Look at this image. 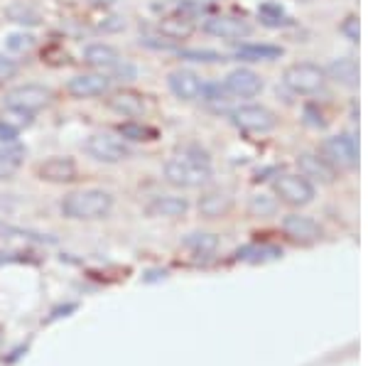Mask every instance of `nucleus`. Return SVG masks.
Returning <instances> with one entry per match:
<instances>
[{"mask_svg":"<svg viewBox=\"0 0 368 366\" xmlns=\"http://www.w3.org/2000/svg\"><path fill=\"white\" fill-rule=\"evenodd\" d=\"M165 179L182 189L201 187L211 179L209 155L199 148H184L179 155L170 158L165 163Z\"/></svg>","mask_w":368,"mask_h":366,"instance_id":"f257e3e1","label":"nucleus"},{"mask_svg":"<svg viewBox=\"0 0 368 366\" xmlns=\"http://www.w3.org/2000/svg\"><path fill=\"white\" fill-rule=\"evenodd\" d=\"M113 209V197L106 189H81V192H71L61 199V214L66 219L79 221H93L108 216Z\"/></svg>","mask_w":368,"mask_h":366,"instance_id":"f03ea898","label":"nucleus"},{"mask_svg":"<svg viewBox=\"0 0 368 366\" xmlns=\"http://www.w3.org/2000/svg\"><path fill=\"white\" fill-rule=\"evenodd\" d=\"M283 84L287 86L292 94L309 96L322 91V86L326 84V74L322 66L312 64V61H299V64H292L285 69Z\"/></svg>","mask_w":368,"mask_h":366,"instance_id":"7ed1b4c3","label":"nucleus"},{"mask_svg":"<svg viewBox=\"0 0 368 366\" xmlns=\"http://www.w3.org/2000/svg\"><path fill=\"white\" fill-rule=\"evenodd\" d=\"M331 167L351 170L359 165V146L351 136L341 133V136H331L322 143V153H319Z\"/></svg>","mask_w":368,"mask_h":366,"instance_id":"20e7f679","label":"nucleus"},{"mask_svg":"<svg viewBox=\"0 0 368 366\" xmlns=\"http://www.w3.org/2000/svg\"><path fill=\"white\" fill-rule=\"evenodd\" d=\"M86 153L98 160V163H121V160L131 158V148L126 146V141L111 136V133H93V136L86 141Z\"/></svg>","mask_w":368,"mask_h":366,"instance_id":"39448f33","label":"nucleus"},{"mask_svg":"<svg viewBox=\"0 0 368 366\" xmlns=\"http://www.w3.org/2000/svg\"><path fill=\"white\" fill-rule=\"evenodd\" d=\"M275 192L283 202L292 204V207H304L314 199V184L302 175H280L275 179Z\"/></svg>","mask_w":368,"mask_h":366,"instance_id":"423d86ee","label":"nucleus"},{"mask_svg":"<svg viewBox=\"0 0 368 366\" xmlns=\"http://www.w3.org/2000/svg\"><path fill=\"white\" fill-rule=\"evenodd\" d=\"M233 121H236L238 128L248 133H268L278 126V118L271 108L266 106H258V104H251V106H241L238 111H233Z\"/></svg>","mask_w":368,"mask_h":366,"instance_id":"0eeeda50","label":"nucleus"},{"mask_svg":"<svg viewBox=\"0 0 368 366\" xmlns=\"http://www.w3.org/2000/svg\"><path fill=\"white\" fill-rule=\"evenodd\" d=\"M52 99V91L47 86L40 84H23V86H15L13 91H8L5 96V106H13V108H23V111H40L49 104Z\"/></svg>","mask_w":368,"mask_h":366,"instance_id":"6e6552de","label":"nucleus"},{"mask_svg":"<svg viewBox=\"0 0 368 366\" xmlns=\"http://www.w3.org/2000/svg\"><path fill=\"white\" fill-rule=\"evenodd\" d=\"M204 33L219 40H243L251 35V25L233 15H214L204 23Z\"/></svg>","mask_w":368,"mask_h":366,"instance_id":"1a4fd4ad","label":"nucleus"},{"mask_svg":"<svg viewBox=\"0 0 368 366\" xmlns=\"http://www.w3.org/2000/svg\"><path fill=\"white\" fill-rule=\"evenodd\" d=\"M224 89L233 99H253L263 91L261 76L253 69H233L224 81Z\"/></svg>","mask_w":368,"mask_h":366,"instance_id":"9d476101","label":"nucleus"},{"mask_svg":"<svg viewBox=\"0 0 368 366\" xmlns=\"http://www.w3.org/2000/svg\"><path fill=\"white\" fill-rule=\"evenodd\" d=\"M111 89V79L103 74H79L74 79H69L66 91L74 99H93V96H103Z\"/></svg>","mask_w":368,"mask_h":366,"instance_id":"9b49d317","label":"nucleus"},{"mask_svg":"<svg viewBox=\"0 0 368 366\" xmlns=\"http://www.w3.org/2000/svg\"><path fill=\"white\" fill-rule=\"evenodd\" d=\"M170 91L182 101H194L201 94V79L189 69H177L167 76Z\"/></svg>","mask_w":368,"mask_h":366,"instance_id":"f8f14e48","label":"nucleus"},{"mask_svg":"<svg viewBox=\"0 0 368 366\" xmlns=\"http://www.w3.org/2000/svg\"><path fill=\"white\" fill-rule=\"evenodd\" d=\"M283 231L295 241H314V239H319V234H322L317 221H314L312 216H304V214H287L285 216Z\"/></svg>","mask_w":368,"mask_h":366,"instance_id":"ddd939ff","label":"nucleus"},{"mask_svg":"<svg viewBox=\"0 0 368 366\" xmlns=\"http://www.w3.org/2000/svg\"><path fill=\"white\" fill-rule=\"evenodd\" d=\"M40 177L47 182H74L76 179V163L71 158H49L40 165Z\"/></svg>","mask_w":368,"mask_h":366,"instance_id":"4468645a","label":"nucleus"},{"mask_svg":"<svg viewBox=\"0 0 368 366\" xmlns=\"http://www.w3.org/2000/svg\"><path fill=\"white\" fill-rule=\"evenodd\" d=\"M299 175L307 179H319V182H334V167L322 158L314 155V153H302L297 158Z\"/></svg>","mask_w":368,"mask_h":366,"instance_id":"2eb2a0df","label":"nucleus"},{"mask_svg":"<svg viewBox=\"0 0 368 366\" xmlns=\"http://www.w3.org/2000/svg\"><path fill=\"white\" fill-rule=\"evenodd\" d=\"M324 74L329 76L331 81H336V84L341 86H349V89H354V86H359V64H356L354 59H349V57H344V59H336L331 61L329 66L324 69Z\"/></svg>","mask_w":368,"mask_h":366,"instance_id":"dca6fc26","label":"nucleus"},{"mask_svg":"<svg viewBox=\"0 0 368 366\" xmlns=\"http://www.w3.org/2000/svg\"><path fill=\"white\" fill-rule=\"evenodd\" d=\"M84 61L89 66H96V69H113L116 64H121L123 57L118 54V49L111 47V45L96 42L84 49Z\"/></svg>","mask_w":368,"mask_h":366,"instance_id":"f3484780","label":"nucleus"},{"mask_svg":"<svg viewBox=\"0 0 368 366\" xmlns=\"http://www.w3.org/2000/svg\"><path fill=\"white\" fill-rule=\"evenodd\" d=\"M108 106L111 111L121 113V116H128V118H136V116H143L145 111V101L143 96L136 94V91H118L108 99Z\"/></svg>","mask_w":368,"mask_h":366,"instance_id":"a211bd4d","label":"nucleus"},{"mask_svg":"<svg viewBox=\"0 0 368 366\" xmlns=\"http://www.w3.org/2000/svg\"><path fill=\"white\" fill-rule=\"evenodd\" d=\"M186 209H189V202L184 197H172V194L155 197L148 204V214L153 216H184Z\"/></svg>","mask_w":368,"mask_h":366,"instance_id":"6ab92c4d","label":"nucleus"},{"mask_svg":"<svg viewBox=\"0 0 368 366\" xmlns=\"http://www.w3.org/2000/svg\"><path fill=\"white\" fill-rule=\"evenodd\" d=\"M25 160V148L18 143H8V146H0V182L8 177H13L20 170Z\"/></svg>","mask_w":368,"mask_h":366,"instance_id":"aec40b11","label":"nucleus"},{"mask_svg":"<svg viewBox=\"0 0 368 366\" xmlns=\"http://www.w3.org/2000/svg\"><path fill=\"white\" fill-rule=\"evenodd\" d=\"M231 197L226 192H206L199 199V211L206 219H216V216H224L231 209Z\"/></svg>","mask_w":368,"mask_h":366,"instance_id":"412c9836","label":"nucleus"},{"mask_svg":"<svg viewBox=\"0 0 368 366\" xmlns=\"http://www.w3.org/2000/svg\"><path fill=\"white\" fill-rule=\"evenodd\" d=\"M236 57L243 61H271L283 57V49L275 45H241L236 49Z\"/></svg>","mask_w":368,"mask_h":366,"instance_id":"4be33fe9","label":"nucleus"},{"mask_svg":"<svg viewBox=\"0 0 368 366\" xmlns=\"http://www.w3.org/2000/svg\"><path fill=\"white\" fill-rule=\"evenodd\" d=\"M182 244L186 251H191V254H196V256H211L216 249H219V236L206 234V231H196V234L186 236Z\"/></svg>","mask_w":368,"mask_h":366,"instance_id":"5701e85b","label":"nucleus"},{"mask_svg":"<svg viewBox=\"0 0 368 366\" xmlns=\"http://www.w3.org/2000/svg\"><path fill=\"white\" fill-rule=\"evenodd\" d=\"M236 256L241 261H248V263H266V261L280 259V256H283V251H280L278 246L263 244V246H246V249H241Z\"/></svg>","mask_w":368,"mask_h":366,"instance_id":"b1692460","label":"nucleus"},{"mask_svg":"<svg viewBox=\"0 0 368 366\" xmlns=\"http://www.w3.org/2000/svg\"><path fill=\"white\" fill-rule=\"evenodd\" d=\"M191 23L184 18H165L160 23V33L165 35L167 40H186L191 35Z\"/></svg>","mask_w":368,"mask_h":366,"instance_id":"393cba45","label":"nucleus"},{"mask_svg":"<svg viewBox=\"0 0 368 366\" xmlns=\"http://www.w3.org/2000/svg\"><path fill=\"white\" fill-rule=\"evenodd\" d=\"M118 136L123 138V141H133V143H143V141H155V136L158 133L153 131V128L143 126V123H121L118 126Z\"/></svg>","mask_w":368,"mask_h":366,"instance_id":"a878e982","label":"nucleus"},{"mask_svg":"<svg viewBox=\"0 0 368 366\" xmlns=\"http://www.w3.org/2000/svg\"><path fill=\"white\" fill-rule=\"evenodd\" d=\"M258 18H261V23L268 25V28H283V25L290 23L285 10L280 8L278 3H263L261 8H258Z\"/></svg>","mask_w":368,"mask_h":366,"instance_id":"bb28decb","label":"nucleus"},{"mask_svg":"<svg viewBox=\"0 0 368 366\" xmlns=\"http://www.w3.org/2000/svg\"><path fill=\"white\" fill-rule=\"evenodd\" d=\"M35 113L30 111H23V108H13V106H5L3 116H0V123H5V126L15 128V131H23V128H28L30 123H32Z\"/></svg>","mask_w":368,"mask_h":366,"instance_id":"cd10ccee","label":"nucleus"},{"mask_svg":"<svg viewBox=\"0 0 368 366\" xmlns=\"http://www.w3.org/2000/svg\"><path fill=\"white\" fill-rule=\"evenodd\" d=\"M35 47V37L30 33H13L5 37V49L10 54H25Z\"/></svg>","mask_w":368,"mask_h":366,"instance_id":"c85d7f7f","label":"nucleus"},{"mask_svg":"<svg viewBox=\"0 0 368 366\" xmlns=\"http://www.w3.org/2000/svg\"><path fill=\"white\" fill-rule=\"evenodd\" d=\"M179 57L186 61H204V64H214V61H226L224 54L214 52V49H179Z\"/></svg>","mask_w":368,"mask_h":366,"instance_id":"c756f323","label":"nucleus"},{"mask_svg":"<svg viewBox=\"0 0 368 366\" xmlns=\"http://www.w3.org/2000/svg\"><path fill=\"white\" fill-rule=\"evenodd\" d=\"M248 209H251L256 216H268V214H275L278 202L273 197H268V194H256V197H251Z\"/></svg>","mask_w":368,"mask_h":366,"instance_id":"7c9ffc66","label":"nucleus"},{"mask_svg":"<svg viewBox=\"0 0 368 366\" xmlns=\"http://www.w3.org/2000/svg\"><path fill=\"white\" fill-rule=\"evenodd\" d=\"M201 99L209 101V104H221V101H229V91L221 84H201Z\"/></svg>","mask_w":368,"mask_h":366,"instance_id":"2f4dec72","label":"nucleus"},{"mask_svg":"<svg viewBox=\"0 0 368 366\" xmlns=\"http://www.w3.org/2000/svg\"><path fill=\"white\" fill-rule=\"evenodd\" d=\"M0 231H3V234H15V236H23V239L40 241V244H57V239H52V236L35 234V231H23V229H15V226H5V224H0Z\"/></svg>","mask_w":368,"mask_h":366,"instance_id":"473e14b6","label":"nucleus"},{"mask_svg":"<svg viewBox=\"0 0 368 366\" xmlns=\"http://www.w3.org/2000/svg\"><path fill=\"white\" fill-rule=\"evenodd\" d=\"M341 35H344L346 40H351V42H359V35H361V28H359V18L356 15H349V18L341 23Z\"/></svg>","mask_w":368,"mask_h":366,"instance_id":"72a5a7b5","label":"nucleus"},{"mask_svg":"<svg viewBox=\"0 0 368 366\" xmlns=\"http://www.w3.org/2000/svg\"><path fill=\"white\" fill-rule=\"evenodd\" d=\"M8 15H10V18H13L15 20V23H28V25H37V15H35L32 13V10H28V8H10L8 10Z\"/></svg>","mask_w":368,"mask_h":366,"instance_id":"f704fd0d","label":"nucleus"},{"mask_svg":"<svg viewBox=\"0 0 368 366\" xmlns=\"http://www.w3.org/2000/svg\"><path fill=\"white\" fill-rule=\"evenodd\" d=\"M18 74V64H15L13 59H5L3 54H0V84L8 79H13V76Z\"/></svg>","mask_w":368,"mask_h":366,"instance_id":"c9c22d12","label":"nucleus"},{"mask_svg":"<svg viewBox=\"0 0 368 366\" xmlns=\"http://www.w3.org/2000/svg\"><path fill=\"white\" fill-rule=\"evenodd\" d=\"M304 121H307L309 126H314V128H324L322 113H317V108H312V106L304 108Z\"/></svg>","mask_w":368,"mask_h":366,"instance_id":"e433bc0d","label":"nucleus"},{"mask_svg":"<svg viewBox=\"0 0 368 366\" xmlns=\"http://www.w3.org/2000/svg\"><path fill=\"white\" fill-rule=\"evenodd\" d=\"M18 141V131L10 126H5V123H0V143L3 146H8V143H15Z\"/></svg>","mask_w":368,"mask_h":366,"instance_id":"4c0bfd02","label":"nucleus"},{"mask_svg":"<svg viewBox=\"0 0 368 366\" xmlns=\"http://www.w3.org/2000/svg\"><path fill=\"white\" fill-rule=\"evenodd\" d=\"M28 256L30 254H20V251H15V254H0V266L3 263H23L28 261Z\"/></svg>","mask_w":368,"mask_h":366,"instance_id":"58836bf2","label":"nucleus"},{"mask_svg":"<svg viewBox=\"0 0 368 366\" xmlns=\"http://www.w3.org/2000/svg\"><path fill=\"white\" fill-rule=\"evenodd\" d=\"M123 28V20L121 18H108V23L101 25V30H106V33H116V30Z\"/></svg>","mask_w":368,"mask_h":366,"instance_id":"ea45409f","label":"nucleus"},{"mask_svg":"<svg viewBox=\"0 0 368 366\" xmlns=\"http://www.w3.org/2000/svg\"><path fill=\"white\" fill-rule=\"evenodd\" d=\"M74 310H76V305H74V302H69V305H64V307H54V310H52V317H49V319L61 317V312H64V317H66V314H69V312H74Z\"/></svg>","mask_w":368,"mask_h":366,"instance_id":"a19ab883","label":"nucleus"},{"mask_svg":"<svg viewBox=\"0 0 368 366\" xmlns=\"http://www.w3.org/2000/svg\"><path fill=\"white\" fill-rule=\"evenodd\" d=\"M93 5H113L116 0H91Z\"/></svg>","mask_w":368,"mask_h":366,"instance_id":"79ce46f5","label":"nucleus"},{"mask_svg":"<svg viewBox=\"0 0 368 366\" xmlns=\"http://www.w3.org/2000/svg\"><path fill=\"white\" fill-rule=\"evenodd\" d=\"M194 3H214V0H194Z\"/></svg>","mask_w":368,"mask_h":366,"instance_id":"37998d69","label":"nucleus"}]
</instances>
